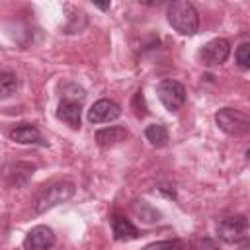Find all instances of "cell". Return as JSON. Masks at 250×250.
<instances>
[{"label":"cell","instance_id":"6da1fadb","mask_svg":"<svg viewBox=\"0 0 250 250\" xmlns=\"http://www.w3.org/2000/svg\"><path fill=\"white\" fill-rule=\"evenodd\" d=\"M166 18H168V23L180 35L191 37L199 31V14H197L195 6L188 0H176V2L168 4Z\"/></svg>","mask_w":250,"mask_h":250},{"label":"cell","instance_id":"7a4b0ae2","mask_svg":"<svg viewBox=\"0 0 250 250\" xmlns=\"http://www.w3.org/2000/svg\"><path fill=\"white\" fill-rule=\"evenodd\" d=\"M217 127L230 137H246L250 135V115L234 107H223L215 113Z\"/></svg>","mask_w":250,"mask_h":250},{"label":"cell","instance_id":"3957f363","mask_svg":"<svg viewBox=\"0 0 250 250\" xmlns=\"http://www.w3.org/2000/svg\"><path fill=\"white\" fill-rule=\"evenodd\" d=\"M74 191H76V188H74L72 182H57V184L49 186V188L35 199L33 211L41 215V213H45V211H49V209H53V207H57V205L68 201V199L74 195Z\"/></svg>","mask_w":250,"mask_h":250},{"label":"cell","instance_id":"277c9868","mask_svg":"<svg viewBox=\"0 0 250 250\" xmlns=\"http://www.w3.org/2000/svg\"><path fill=\"white\" fill-rule=\"evenodd\" d=\"M156 94H158V100L162 102V105L168 111L182 109V105L186 104V96H188L184 84L178 82V80H172V78L160 80L156 84Z\"/></svg>","mask_w":250,"mask_h":250},{"label":"cell","instance_id":"5b68a950","mask_svg":"<svg viewBox=\"0 0 250 250\" xmlns=\"http://www.w3.org/2000/svg\"><path fill=\"white\" fill-rule=\"evenodd\" d=\"M246 230H248V219L244 215L227 217L217 225L219 238L229 244H234V242H240L242 238H246Z\"/></svg>","mask_w":250,"mask_h":250},{"label":"cell","instance_id":"8992f818","mask_svg":"<svg viewBox=\"0 0 250 250\" xmlns=\"http://www.w3.org/2000/svg\"><path fill=\"white\" fill-rule=\"evenodd\" d=\"M230 55V43L225 37H215L211 41H207L203 45V49L199 51V57L203 61V64L207 66H219L223 64Z\"/></svg>","mask_w":250,"mask_h":250},{"label":"cell","instance_id":"52a82bcc","mask_svg":"<svg viewBox=\"0 0 250 250\" xmlns=\"http://www.w3.org/2000/svg\"><path fill=\"white\" fill-rule=\"evenodd\" d=\"M55 232L47 225H37L33 227L25 238H23V248L25 250H49L55 246Z\"/></svg>","mask_w":250,"mask_h":250},{"label":"cell","instance_id":"ba28073f","mask_svg":"<svg viewBox=\"0 0 250 250\" xmlns=\"http://www.w3.org/2000/svg\"><path fill=\"white\" fill-rule=\"evenodd\" d=\"M121 115V107L117 102L113 100H98L90 109H88V121L90 123H109V121H115L119 119Z\"/></svg>","mask_w":250,"mask_h":250},{"label":"cell","instance_id":"9c48e42d","mask_svg":"<svg viewBox=\"0 0 250 250\" xmlns=\"http://www.w3.org/2000/svg\"><path fill=\"white\" fill-rule=\"evenodd\" d=\"M10 139L18 145H37V146H47L49 143L41 135V131L31 125V123H20L10 131Z\"/></svg>","mask_w":250,"mask_h":250},{"label":"cell","instance_id":"30bf717a","mask_svg":"<svg viewBox=\"0 0 250 250\" xmlns=\"http://www.w3.org/2000/svg\"><path fill=\"white\" fill-rule=\"evenodd\" d=\"M82 115V104L80 102H72V100H61L59 107H57V117L66 123L70 129H80V117Z\"/></svg>","mask_w":250,"mask_h":250},{"label":"cell","instance_id":"8fae6325","mask_svg":"<svg viewBox=\"0 0 250 250\" xmlns=\"http://www.w3.org/2000/svg\"><path fill=\"white\" fill-rule=\"evenodd\" d=\"M127 137H129V131L125 127H119V125H111V127H104V129L96 131V143L102 148L115 146V145L123 143Z\"/></svg>","mask_w":250,"mask_h":250},{"label":"cell","instance_id":"7c38bea8","mask_svg":"<svg viewBox=\"0 0 250 250\" xmlns=\"http://www.w3.org/2000/svg\"><path fill=\"white\" fill-rule=\"evenodd\" d=\"M111 230H113L115 240H135V238H139V229L119 213L111 215Z\"/></svg>","mask_w":250,"mask_h":250},{"label":"cell","instance_id":"4fadbf2b","mask_svg":"<svg viewBox=\"0 0 250 250\" xmlns=\"http://www.w3.org/2000/svg\"><path fill=\"white\" fill-rule=\"evenodd\" d=\"M145 137L152 146L160 148V146H166L168 143V129L162 123H150L145 127Z\"/></svg>","mask_w":250,"mask_h":250},{"label":"cell","instance_id":"5bb4252c","mask_svg":"<svg viewBox=\"0 0 250 250\" xmlns=\"http://www.w3.org/2000/svg\"><path fill=\"white\" fill-rule=\"evenodd\" d=\"M131 209H133V213H135L141 221H145V223H156V221L160 219V213H158L150 203H146L145 199H135V201L131 203Z\"/></svg>","mask_w":250,"mask_h":250},{"label":"cell","instance_id":"9a60e30c","mask_svg":"<svg viewBox=\"0 0 250 250\" xmlns=\"http://www.w3.org/2000/svg\"><path fill=\"white\" fill-rule=\"evenodd\" d=\"M18 90V76L10 70H4L0 74V98L8 100L10 96H14Z\"/></svg>","mask_w":250,"mask_h":250},{"label":"cell","instance_id":"2e32d148","mask_svg":"<svg viewBox=\"0 0 250 250\" xmlns=\"http://www.w3.org/2000/svg\"><path fill=\"white\" fill-rule=\"evenodd\" d=\"M84 98H86V92L78 84H74V82L62 84V100H72V102H80L82 104Z\"/></svg>","mask_w":250,"mask_h":250},{"label":"cell","instance_id":"e0dca14e","mask_svg":"<svg viewBox=\"0 0 250 250\" xmlns=\"http://www.w3.org/2000/svg\"><path fill=\"white\" fill-rule=\"evenodd\" d=\"M236 64L244 70H250V43H240L234 51Z\"/></svg>","mask_w":250,"mask_h":250},{"label":"cell","instance_id":"ac0fdd59","mask_svg":"<svg viewBox=\"0 0 250 250\" xmlns=\"http://www.w3.org/2000/svg\"><path fill=\"white\" fill-rule=\"evenodd\" d=\"M145 250H184V244L180 240H158V242H152L148 244Z\"/></svg>","mask_w":250,"mask_h":250},{"label":"cell","instance_id":"d6986e66","mask_svg":"<svg viewBox=\"0 0 250 250\" xmlns=\"http://www.w3.org/2000/svg\"><path fill=\"white\" fill-rule=\"evenodd\" d=\"M238 250H250V238H242L238 242Z\"/></svg>","mask_w":250,"mask_h":250},{"label":"cell","instance_id":"ffe728a7","mask_svg":"<svg viewBox=\"0 0 250 250\" xmlns=\"http://www.w3.org/2000/svg\"><path fill=\"white\" fill-rule=\"evenodd\" d=\"M94 6H96V8H100V10H104V12H105V10H109V8H111V4H109V2H105V4H100V2H96V4H94Z\"/></svg>","mask_w":250,"mask_h":250},{"label":"cell","instance_id":"44dd1931","mask_svg":"<svg viewBox=\"0 0 250 250\" xmlns=\"http://www.w3.org/2000/svg\"><path fill=\"white\" fill-rule=\"evenodd\" d=\"M246 156H248V160H250V148H248V150H246Z\"/></svg>","mask_w":250,"mask_h":250}]
</instances>
